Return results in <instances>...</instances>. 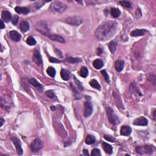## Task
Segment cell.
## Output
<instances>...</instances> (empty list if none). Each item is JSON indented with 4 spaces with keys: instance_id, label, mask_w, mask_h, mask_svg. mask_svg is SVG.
I'll return each mask as SVG.
<instances>
[{
    "instance_id": "cell-39",
    "label": "cell",
    "mask_w": 156,
    "mask_h": 156,
    "mask_svg": "<svg viewBox=\"0 0 156 156\" xmlns=\"http://www.w3.org/2000/svg\"><path fill=\"white\" fill-rule=\"evenodd\" d=\"M49 61H50L52 63H61L62 62V61L59 59H56V58L52 57H50V59H49Z\"/></svg>"
},
{
    "instance_id": "cell-28",
    "label": "cell",
    "mask_w": 156,
    "mask_h": 156,
    "mask_svg": "<svg viewBox=\"0 0 156 156\" xmlns=\"http://www.w3.org/2000/svg\"><path fill=\"white\" fill-rule=\"evenodd\" d=\"M46 72L50 76H51V77H54L56 76V71L55 70V68H53L52 67H48V69L46 70Z\"/></svg>"
},
{
    "instance_id": "cell-46",
    "label": "cell",
    "mask_w": 156,
    "mask_h": 156,
    "mask_svg": "<svg viewBox=\"0 0 156 156\" xmlns=\"http://www.w3.org/2000/svg\"><path fill=\"white\" fill-rule=\"evenodd\" d=\"M155 112L154 111V119H155Z\"/></svg>"
},
{
    "instance_id": "cell-35",
    "label": "cell",
    "mask_w": 156,
    "mask_h": 156,
    "mask_svg": "<svg viewBox=\"0 0 156 156\" xmlns=\"http://www.w3.org/2000/svg\"><path fill=\"white\" fill-rule=\"evenodd\" d=\"M104 137V139L106 140L110 141V142H115L116 141V139L113 137V136L105 135Z\"/></svg>"
},
{
    "instance_id": "cell-41",
    "label": "cell",
    "mask_w": 156,
    "mask_h": 156,
    "mask_svg": "<svg viewBox=\"0 0 156 156\" xmlns=\"http://www.w3.org/2000/svg\"><path fill=\"white\" fill-rule=\"evenodd\" d=\"M135 14H136V17L138 18V19L140 18L141 17V15H142V14H141V12L140 9H138L137 10V11L135 12Z\"/></svg>"
},
{
    "instance_id": "cell-34",
    "label": "cell",
    "mask_w": 156,
    "mask_h": 156,
    "mask_svg": "<svg viewBox=\"0 0 156 156\" xmlns=\"http://www.w3.org/2000/svg\"><path fill=\"white\" fill-rule=\"evenodd\" d=\"M71 87L74 93V97L76 98V99H81V96L79 95V93H78V92L77 91V90L76 89L75 87H74L73 84H71Z\"/></svg>"
},
{
    "instance_id": "cell-25",
    "label": "cell",
    "mask_w": 156,
    "mask_h": 156,
    "mask_svg": "<svg viewBox=\"0 0 156 156\" xmlns=\"http://www.w3.org/2000/svg\"><path fill=\"white\" fill-rule=\"evenodd\" d=\"M79 74H80V76L81 77H87L88 74V70L87 67H81V68L80 69V70H79Z\"/></svg>"
},
{
    "instance_id": "cell-4",
    "label": "cell",
    "mask_w": 156,
    "mask_h": 156,
    "mask_svg": "<svg viewBox=\"0 0 156 156\" xmlns=\"http://www.w3.org/2000/svg\"><path fill=\"white\" fill-rule=\"evenodd\" d=\"M107 115L108 119L110 124L113 125L118 124L119 122L118 118L115 115V114L113 112V110L109 107L107 108Z\"/></svg>"
},
{
    "instance_id": "cell-19",
    "label": "cell",
    "mask_w": 156,
    "mask_h": 156,
    "mask_svg": "<svg viewBox=\"0 0 156 156\" xmlns=\"http://www.w3.org/2000/svg\"><path fill=\"white\" fill-rule=\"evenodd\" d=\"M20 29L23 32H26L29 29V24L28 21H23L20 24Z\"/></svg>"
},
{
    "instance_id": "cell-31",
    "label": "cell",
    "mask_w": 156,
    "mask_h": 156,
    "mask_svg": "<svg viewBox=\"0 0 156 156\" xmlns=\"http://www.w3.org/2000/svg\"><path fill=\"white\" fill-rule=\"evenodd\" d=\"M26 43H28L29 45H30V46H34V45H35L36 44L37 41H36L35 39H34L33 37L30 36V37H28V39H27Z\"/></svg>"
},
{
    "instance_id": "cell-32",
    "label": "cell",
    "mask_w": 156,
    "mask_h": 156,
    "mask_svg": "<svg viewBox=\"0 0 156 156\" xmlns=\"http://www.w3.org/2000/svg\"><path fill=\"white\" fill-rule=\"evenodd\" d=\"M119 4H120L121 6L126 8H132V3L130 2V1H119Z\"/></svg>"
},
{
    "instance_id": "cell-15",
    "label": "cell",
    "mask_w": 156,
    "mask_h": 156,
    "mask_svg": "<svg viewBox=\"0 0 156 156\" xmlns=\"http://www.w3.org/2000/svg\"><path fill=\"white\" fill-rule=\"evenodd\" d=\"M132 133V129L128 126H123L121 128L120 134L123 136H129Z\"/></svg>"
},
{
    "instance_id": "cell-45",
    "label": "cell",
    "mask_w": 156,
    "mask_h": 156,
    "mask_svg": "<svg viewBox=\"0 0 156 156\" xmlns=\"http://www.w3.org/2000/svg\"><path fill=\"white\" fill-rule=\"evenodd\" d=\"M4 119L3 118H1V126H2L3 125V123L4 122Z\"/></svg>"
},
{
    "instance_id": "cell-22",
    "label": "cell",
    "mask_w": 156,
    "mask_h": 156,
    "mask_svg": "<svg viewBox=\"0 0 156 156\" xmlns=\"http://www.w3.org/2000/svg\"><path fill=\"white\" fill-rule=\"evenodd\" d=\"M115 68L117 71L120 72L123 70L124 62L123 61H117L115 62Z\"/></svg>"
},
{
    "instance_id": "cell-5",
    "label": "cell",
    "mask_w": 156,
    "mask_h": 156,
    "mask_svg": "<svg viewBox=\"0 0 156 156\" xmlns=\"http://www.w3.org/2000/svg\"><path fill=\"white\" fill-rule=\"evenodd\" d=\"M66 22L72 26H79L82 24V20L80 17H78V16H72V17L67 18L66 19Z\"/></svg>"
},
{
    "instance_id": "cell-38",
    "label": "cell",
    "mask_w": 156,
    "mask_h": 156,
    "mask_svg": "<svg viewBox=\"0 0 156 156\" xmlns=\"http://www.w3.org/2000/svg\"><path fill=\"white\" fill-rule=\"evenodd\" d=\"M19 16H18L17 15H15L13 17V18H12V23H13V25H15L17 24L18 21H19Z\"/></svg>"
},
{
    "instance_id": "cell-7",
    "label": "cell",
    "mask_w": 156,
    "mask_h": 156,
    "mask_svg": "<svg viewBox=\"0 0 156 156\" xmlns=\"http://www.w3.org/2000/svg\"><path fill=\"white\" fill-rule=\"evenodd\" d=\"M153 151V147L152 146H138L136 148V152L140 154H151Z\"/></svg>"
},
{
    "instance_id": "cell-37",
    "label": "cell",
    "mask_w": 156,
    "mask_h": 156,
    "mask_svg": "<svg viewBox=\"0 0 156 156\" xmlns=\"http://www.w3.org/2000/svg\"><path fill=\"white\" fill-rule=\"evenodd\" d=\"M46 95L47 97L50 98H56L55 94H54V92L52 91V90H48V91H46Z\"/></svg>"
},
{
    "instance_id": "cell-43",
    "label": "cell",
    "mask_w": 156,
    "mask_h": 156,
    "mask_svg": "<svg viewBox=\"0 0 156 156\" xmlns=\"http://www.w3.org/2000/svg\"><path fill=\"white\" fill-rule=\"evenodd\" d=\"M88 151L87 149H84L83 150V155H88Z\"/></svg>"
},
{
    "instance_id": "cell-27",
    "label": "cell",
    "mask_w": 156,
    "mask_h": 156,
    "mask_svg": "<svg viewBox=\"0 0 156 156\" xmlns=\"http://www.w3.org/2000/svg\"><path fill=\"white\" fill-rule=\"evenodd\" d=\"M90 85L92 87L95 88V89L98 90H101V86L99 85L98 82L95 79H92L90 81Z\"/></svg>"
},
{
    "instance_id": "cell-44",
    "label": "cell",
    "mask_w": 156,
    "mask_h": 156,
    "mask_svg": "<svg viewBox=\"0 0 156 156\" xmlns=\"http://www.w3.org/2000/svg\"><path fill=\"white\" fill-rule=\"evenodd\" d=\"M1 29H4L5 28V26H4V21H3L2 20H1Z\"/></svg>"
},
{
    "instance_id": "cell-16",
    "label": "cell",
    "mask_w": 156,
    "mask_h": 156,
    "mask_svg": "<svg viewBox=\"0 0 156 156\" xmlns=\"http://www.w3.org/2000/svg\"><path fill=\"white\" fill-rule=\"evenodd\" d=\"M48 37L50 38L51 40L53 41H56L57 42L61 43H64L65 42L64 39L61 36L56 35V34H50V35L48 36Z\"/></svg>"
},
{
    "instance_id": "cell-6",
    "label": "cell",
    "mask_w": 156,
    "mask_h": 156,
    "mask_svg": "<svg viewBox=\"0 0 156 156\" xmlns=\"http://www.w3.org/2000/svg\"><path fill=\"white\" fill-rule=\"evenodd\" d=\"M32 152L39 151L43 148V143L40 139H36L32 141L30 146Z\"/></svg>"
},
{
    "instance_id": "cell-20",
    "label": "cell",
    "mask_w": 156,
    "mask_h": 156,
    "mask_svg": "<svg viewBox=\"0 0 156 156\" xmlns=\"http://www.w3.org/2000/svg\"><path fill=\"white\" fill-rule=\"evenodd\" d=\"M102 145H103V149H104V150L105 151V152H106V153H107L109 154H111L112 152H113V148H112L111 145H110L109 144H108V143L104 142V141H103L102 142Z\"/></svg>"
},
{
    "instance_id": "cell-24",
    "label": "cell",
    "mask_w": 156,
    "mask_h": 156,
    "mask_svg": "<svg viewBox=\"0 0 156 156\" xmlns=\"http://www.w3.org/2000/svg\"><path fill=\"white\" fill-rule=\"evenodd\" d=\"M93 65L95 67V68L97 69V70H99V69L103 68V67L104 66V63H103V61H101V60L96 59L93 62Z\"/></svg>"
},
{
    "instance_id": "cell-40",
    "label": "cell",
    "mask_w": 156,
    "mask_h": 156,
    "mask_svg": "<svg viewBox=\"0 0 156 156\" xmlns=\"http://www.w3.org/2000/svg\"><path fill=\"white\" fill-rule=\"evenodd\" d=\"M45 4V2L44 1H37V2H36L35 4H34V5H35V6L37 7V9H39V8H40L41 6H43V4Z\"/></svg>"
},
{
    "instance_id": "cell-11",
    "label": "cell",
    "mask_w": 156,
    "mask_h": 156,
    "mask_svg": "<svg viewBox=\"0 0 156 156\" xmlns=\"http://www.w3.org/2000/svg\"><path fill=\"white\" fill-rule=\"evenodd\" d=\"M133 124L135 126H146L148 124V121L146 118L144 117H139V118H137L134 121Z\"/></svg>"
},
{
    "instance_id": "cell-3",
    "label": "cell",
    "mask_w": 156,
    "mask_h": 156,
    "mask_svg": "<svg viewBox=\"0 0 156 156\" xmlns=\"http://www.w3.org/2000/svg\"><path fill=\"white\" fill-rule=\"evenodd\" d=\"M67 9V7L65 4H63L61 2L52 3L50 7V10L52 12H55V13H63Z\"/></svg>"
},
{
    "instance_id": "cell-36",
    "label": "cell",
    "mask_w": 156,
    "mask_h": 156,
    "mask_svg": "<svg viewBox=\"0 0 156 156\" xmlns=\"http://www.w3.org/2000/svg\"><path fill=\"white\" fill-rule=\"evenodd\" d=\"M92 155H95V156H98V155H101V152L100 150L99 149L97 148H95L92 150V153H91Z\"/></svg>"
},
{
    "instance_id": "cell-18",
    "label": "cell",
    "mask_w": 156,
    "mask_h": 156,
    "mask_svg": "<svg viewBox=\"0 0 156 156\" xmlns=\"http://www.w3.org/2000/svg\"><path fill=\"white\" fill-rule=\"evenodd\" d=\"M11 14L9 12L6 11V10H4V11L2 12V14H1V18H2V20L3 21H5V22H9L10 21V20H11Z\"/></svg>"
},
{
    "instance_id": "cell-14",
    "label": "cell",
    "mask_w": 156,
    "mask_h": 156,
    "mask_svg": "<svg viewBox=\"0 0 156 156\" xmlns=\"http://www.w3.org/2000/svg\"><path fill=\"white\" fill-rule=\"evenodd\" d=\"M29 84H31L32 86L35 87L37 88V89L39 90V92L43 91V86L41 84H40V83L38 82V81L36 80L35 79H34V78L30 79L29 80Z\"/></svg>"
},
{
    "instance_id": "cell-30",
    "label": "cell",
    "mask_w": 156,
    "mask_h": 156,
    "mask_svg": "<svg viewBox=\"0 0 156 156\" xmlns=\"http://www.w3.org/2000/svg\"><path fill=\"white\" fill-rule=\"evenodd\" d=\"M66 61L69 63H79L81 62V60L79 58L76 57H67L66 58Z\"/></svg>"
},
{
    "instance_id": "cell-21",
    "label": "cell",
    "mask_w": 156,
    "mask_h": 156,
    "mask_svg": "<svg viewBox=\"0 0 156 156\" xmlns=\"http://www.w3.org/2000/svg\"><path fill=\"white\" fill-rule=\"evenodd\" d=\"M15 10L18 14H24V15H26V14H28L29 12V10L28 8H25V7L17 6L15 8Z\"/></svg>"
},
{
    "instance_id": "cell-12",
    "label": "cell",
    "mask_w": 156,
    "mask_h": 156,
    "mask_svg": "<svg viewBox=\"0 0 156 156\" xmlns=\"http://www.w3.org/2000/svg\"><path fill=\"white\" fill-rule=\"evenodd\" d=\"M9 36L10 39L14 41H19L21 40V36L20 33H19L17 31H11L9 33Z\"/></svg>"
},
{
    "instance_id": "cell-9",
    "label": "cell",
    "mask_w": 156,
    "mask_h": 156,
    "mask_svg": "<svg viewBox=\"0 0 156 156\" xmlns=\"http://www.w3.org/2000/svg\"><path fill=\"white\" fill-rule=\"evenodd\" d=\"M12 141L13 142L14 146H15L16 149H17V152L19 155H22L23 154V149L21 148V143L20 140L18 138L14 137L12 138Z\"/></svg>"
},
{
    "instance_id": "cell-29",
    "label": "cell",
    "mask_w": 156,
    "mask_h": 156,
    "mask_svg": "<svg viewBox=\"0 0 156 156\" xmlns=\"http://www.w3.org/2000/svg\"><path fill=\"white\" fill-rule=\"evenodd\" d=\"M121 11L117 8H112L111 9V15L113 18H118L120 15Z\"/></svg>"
},
{
    "instance_id": "cell-2",
    "label": "cell",
    "mask_w": 156,
    "mask_h": 156,
    "mask_svg": "<svg viewBox=\"0 0 156 156\" xmlns=\"http://www.w3.org/2000/svg\"><path fill=\"white\" fill-rule=\"evenodd\" d=\"M35 28L37 31L40 32L43 35L48 37L50 35V29L48 28V24L44 20H40L37 22L35 24Z\"/></svg>"
},
{
    "instance_id": "cell-10",
    "label": "cell",
    "mask_w": 156,
    "mask_h": 156,
    "mask_svg": "<svg viewBox=\"0 0 156 156\" xmlns=\"http://www.w3.org/2000/svg\"><path fill=\"white\" fill-rule=\"evenodd\" d=\"M33 61L38 66H40V65H41L43 63L42 58H41V56L39 51L35 50L34 52Z\"/></svg>"
},
{
    "instance_id": "cell-1",
    "label": "cell",
    "mask_w": 156,
    "mask_h": 156,
    "mask_svg": "<svg viewBox=\"0 0 156 156\" xmlns=\"http://www.w3.org/2000/svg\"><path fill=\"white\" fill-rule=\"evenodd\" d=\"M118 24L115 21H107L99 26L96 31L97 39L101 41H106L113 37L117 32Z\"/></svg>"
},
{
    "instance_id": "cell-42",
    "label": "cell",
    "mask_w": 156,
    "mask_h": 156,
    "mask_svg": "<svg viewBox=\"0 0 156 156\" xmlns=\"http://www.w3.org/2000/svg\"><path fill=\"white\" fill-rule=\"evenodd\" d=\"M101 54H103V50H101V48H98V51H97V54L98 56H101Z\"/></svg>"
},
{
    "instance_id": "cell-17",
    "label": "cell",
    "mask_w": 156,
    "mask_h": 156,
    "mask_svg": "<svg viewBox=\"0 0 156 156\" xmlns=\"http://www.w3.org/2000/svg\"><path fill=\"white\" fill-rule=\"evenodd\" d=\"M61 76L63 80L68 81L70 79L71 73L68 70H65V69H62L61 71Z\"/></svg>"
},
{
    "instance_id": "cell-13",
    "label": "cell",
    "mask_w": 156,
    "mask_h": 156,
    "mask_svg": "<svg viewBox=\"0 0 156 156\" xmlns=\"http://www.w3.org/2000/svg\"><path fill=\"white\" fill-rule=\"evenodd\" d=\"M146 32L147 31L144 29H137L130 32V35L134 37H140V36L144 35Z\"/></svg>"
},
{
    "instance_id": "cell-26",
    "label": "cell",
    "mask_w": 156,
    "mask_h": 156,
    "mask_svg": "<svg viewBox=\"0 0 156 156\" xmlns=\"http://www.w3.org/2000/svg\"><path fill=\"white\" fill-rule=\"evenodd\" d=\"M117 43L115 42V41H110L109 44V48L110 51V52L112 53H115L116 50H117Z\"/></svg>"
},
{
    "instance_id": "cell-23",
    "label": "cell",
    "mask_w": 156,
    "mask_h": 156,
    "mask_svg": "<svg viewBox=\"0 0 156 156\" xmlns=\"http://www.w3.org/2000/svg\"><path fill=\"white\" fill-rule=\"evenodd\" d=\"M86 143L87 145H90L94 144L96 141V138L92 135H88L86 139Z\"/></svg>"
},
{
    "instance_id": "cell-33",
    "label": "cell",
    "mask_w": 156,
    "mask_h": 156,
    "mask_svg": "<svg viewBox=\"0 0 156 156\" xmlns=\"http://www.w3.org/2000/svg\"><path fill=\"white\" fill-rule=\"evenodd\" d=\"M101 74H102V75L104 76V78L105 79V81H106L107 82L109 83L110 82V78H109V76L107 73L106 70H102L101 71Z\"/></svg>"
},
{
    "instance_id": "cell-8",
    "label": "cell",
    "mask_w": 156,
    "mask_h": 156,
    "mask_svg": "<svg viewBox=\"0 0 156 156\" xmlns=\"http://www.w3.org/2000/svg\"><path fill=\"white\" fill-rule=\"evenodd\" d=\"M93 112V106L92 103L89 101H86L84 103V115L85 117H88L92 114Z\"/></svg>"
}]
</instances>
